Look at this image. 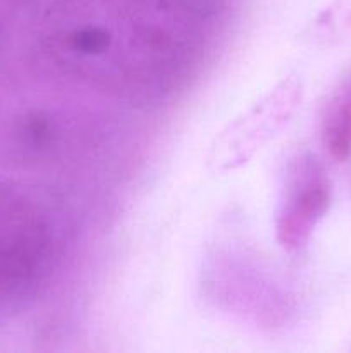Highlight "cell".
Listing matches in <instances>:
<instances>
[{
  "mask_svg": "<svg viewBox=\"0 0 351 353\" xmlns=\"http://www.w3.org/2000/svg\"><path fill=\"white\" fill-rule=\"evenodd\" d=\"M227 17V0H48L34 21V47L62 78L148 105L198 76Z\"/></svg>",
  "mask_w": 351,
  "mask_h": 353,
  "instance_id": "cell-1",
  "label": "cell"
},
{
  "mask_svg": "<svg viewBox=\"0 0 351 353\" xmlns=\"http://www.w3.org/2000/svg\"><path fill=\"white\" fill-rule=\"evenodd\" d=\"M96 130L79 107L45 92L10 95L0 103V157L28 169L81 157Z\"/></svg>",
  "mask_w": 351,
  "mask_h": 353,
  "instance_id": "cell-2",
  "label": "cell"
},
{
  "mask_svg": "<svg viewBox=\"0 0 351 353\" xmlns=\"http://www.w3.org/2000/svg\"><path fill=\"white\" fill-rule=\"evenodd\" d=\"M57 255L48 214L23 190L0 181V314L36 295Z\"/></svg>",
  "mask_w": 351,
  "mask_h": 353,
  "instance_id": "cell-3",
  "label": "cell"
},
{
  "mask_svg": "<svg viewBox=\"0 0 351 353\" xmlns=\"http://www.w3.org/2000/svg\"><path fill=\"white\" fill-rule=\"evenodd\" d=\"M332 186L322 162L310 152L289 159L275 209V238L289 254L303 250L326 217Z\"/></svg>",
  "mask_w": 351,
  "mask_h": 353,
  "instance_id": "cell-4",
  "label": "cell"
},
{
  "mask_svg": "<svg viewBox=\"0 0 351 353\" xmlns=\"http://www.w3.org/2000/svg\"><path fill=\"white\" fill-rule=\"evenodd\" d=\"M299 95L298 81L286 79L243 117L229 124L212 148L215 168L227 171L246 162L291 117Z\"/></svg>",
  "mask_w": 351,
  "mask_h": 353,
  "instance_id": "cell-5",
  "label": "cell"
},
{
  "mask_svg": "<svg viewBox=\"0 0 351 353\" xmlns=\"http://www.w3.org/2000/svg\"><path fill=\"white\" fill-rule=\"evenodd\" d=\"M320 138L334 161L344 162L351 157V76L327 100L320 123Z\"/></svg>",
  "mask_w": 351,
  "mask_h": 353,
  "instance_id": "cell-6",
  "label": "cell"
}]
</instances>
